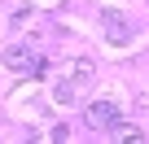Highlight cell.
<instances>
[{
  "instance_id": "cell-1",
  "label": "cell",
  "mask_w": 149,
  "mask_h": 144,
  "mask_svg": "<svg viewBox=\"0 0 149 144\" xmlns=\"http://www.w3.org/2000/svg\"><path fill=\"white\" fill-rule=\"evenodd\" d=\"M88 83H92V61L79 57V61L70 65V74L57 83V101H61V105H74V101H79V92H84Z\"/></svg>"
},
{
  "instance_id": "cell-3",
  "label": "cell",
  "mask_w": 149,
  "mask_h": 144,
  "mask_svg": "<svg viewBox=\"0 0 149 144\" xmlns=\"http://www.w3.org/2000/svg\"><path fill=\"white\" fill-rule=\"evenodd\" d=\"M40 57L26 48V44H9L5 52H0V65H5V70H13V74H31V65H35Z\"/></svg>"
},
{
  "instance_id": "cell-4",
  "label": "cell",
  "mask_w": 149,
  "mask_h": 144,
  "mask_svg": "<svg viewBox=\"0 0 149 144\" xmlns=\"http://www.w3.org/2000/svg\"><path fill=\"white\" fill-rule=\"evenodd\" d=\"M101 31H105V39H110V44H118V48L132 39V22H127L123 13H114V9H105V13H101Z\"/></svg>"
},
{
  "instance_id": "cell-2",
  "label": "cell",
  "mask_w": 149,
  "mask_h": 144,
  "mask_svg": "<svg viewBox=\"0 0 149 144\" xmlns=\"http://www.w3.org/2000/svg\"><path fill=\"white\" fill-rule=\"evenodd\" d=\"M123 122V105H114V101H92L88 105V127L92 131H114Z\"/></svg>"
},
{
  "instance_id": "cell-5",
  "label": "cell",
  "mask_w": 149,
  "mask_h": 144,
  "mask_svg": "<svg viewBox=\"0 0 149 144\" xmlns=\"http://www.w3.org/2000/svg\"><path fill=\"white\" fill-rule=\"evenodd\" d=\"M114 135H118V140H123V144H136V140H145V135H140V131H136V127H123V122H118V127H114Z\"/></svg>"
}]
</instances>
